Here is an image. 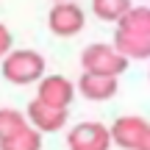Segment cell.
Here are the masks:
<instances>
[{"label": "cell", "instance_id": "cell-1", "mask_svg": "<svg viewBox=\"0 0 150 150\" xmlns=\"http://www.w3.org/2000/svg\"><path fill=\"white\" fill-rule=\"evenodd\" d=\"M45 75V59L36 50H14L3 59V78L17 86L42 81Z\"/></svg>", "mask_w": 150, "mask_h": 150}, {"label": "cell", "instance_id": "cell-2", "mask_svg": "<svg viewBox=\"0 0 150 150\" xmlns=\"http://www.w3.org/2000/svg\"><path fill=\"white\" fill-rule=\"evenodd\" d=\"M81 64H83V72L117 78L120 72H125L128 59H125L114 45H89V47L81 53Z\"/></svg>", "mask_w": 150, "mask_h": 150}, {"label": "cell", "instance_id": "cell-3", "mask_svg": "<svg viewBox=\"0 0 150 150\" xmlns=\"http://www.w3.org/2000/svg\"><path fill=\"white\" fill-rule=\"evenodd\" d=\"M70 150H108L111 147V128L100 122H81L67 136Z\"/></svg>", "mask_w": 150, "mask_h": 150}, {"label": "cell", "instance_id": "cell-4", "mask_svg": "<svg viewBox=\"0 0 150 150\" xmlns=\"http://www.w3.org/2000/svg\"><path fill=\"white\" fill-rule=\"evenodd\" d=\"M83 22L86 17L75 3H56L53 11L47 14V25L56 36H75L83 31Z\"/></svg>", "mask_w": 150, "mask_h": 150}, {"label": "cell", "instance_id": "cell-5", "mask_svg": "<svg viewBox=\"0 0 150 150\" xmlns=\"http://www.w3.org/2000/svg\"><path fill=\"white\" fill-rule=\"evenodd\" d=\"M147 128H150V122H145L142 117H120L111 128V142L120 145L122 150H139Z\"/></svg>", "mask_w": 150, "mask_h": 150}, {"label": "cell", "instance_id": "cell-6", "mask_svg": "<svg viewBox=\"0 0 150 150\" xmlns=\"http://www.w3.org/2000/svg\"><path fill=\"white\" fill-rule=\"evenodd\" d=\"M72 95H75V86L64 75H47V78H42V83H39L36 100L47 103V106H56V108H67L72 103Z\"/></svg>", "mask_w": 150, "mask_h": 150}, {"label": "cell", "instance_id": "cell-7", "mask_svg": "<svg viewBox=\"0 0 150 150\" xmlns=\"http://www.w3.org/2000/svg\"><path fill=\"white\" fill-rule=\"evenodd\" d=\"M28 120L33 122L36 131L53 134V131L64 128L67 108H56V106H47V103H42V100H31V103H28Z\"/></svg>", "mask_w": 150, "mask_h": 150}, {"label": "cell", "instance_id": "cell-8", "mask_svg": "<svg viewBox=\"0 0 150 150\" xmlns=\"http://www.w3.org/2000/svg\"><path fill=\"white\" fill-rule=\"evenodd\" d=\"M78 89L89 100H108L117 95V78H106V75H92L83 72V78L78 81Z\"/></svg>", "mask_w": 150, "mask_h": 150}, {"label": "cell", "instance_id": "cell-9", "mask_svg": "<svg viewBox=\"0 0 150 150\" xmlns=\"http://www.w3.org/2000/svg\"><path fill=\"white\" fill-rule=\"evenodd\" d=\"M114 47L125 56V59H150V36H136V33L117 31L114 36Z\"/></svg>", "mask_w": 150, "mask_h": 150}, {"label": "cell", "instance_id": "cell-10", "mask_svg": "<svg viewBox=\"0 0 150 150\" xmlns=\"http://www.w3.org/2000/svg\"><path fill=\"white\" fill-rule=\"evenodd\" d=\"M117 31L136 33V36H150V6H136L122 20L117 22Z\"/></svg>", "mask_w": 150, "mask_h": 150}, {"label": "cell", "instance_id": "cell-11", "mask_svg": "<svg viewBox=\"0 0 150 150\" xmlns=\"http://www.w3.org/2000/svg\"><path fill=\"white\" fill-rule=\"evenodd\" d=\"M131 8V0H92V11L106 22H120Z\"/></svg>", "mask_w": 150, "mask_h": 150}, {"label": "cell", "instance_id": "cell-12", "mask_svg": "<svg viewBox=\"0 0 150 150\" xmlns=\"http://www.w3.org/2000/svg\"><path fill=\"white\" fill-rule=\"evenodd\" d=\"M0 150H42V134L36 128H25L17 136L0 142Z\"/></svg>", "mask_w": 150, "mask_h": 150}, {"label": "cell", "instance_id": "cell-13", "mask_svg": "<svg viewBox=\"0 0 150 150\" xmlns=\"http://www.w3.org/2000/svg\"><path fill=\"white\" fill-rule=\"evenodd\" d=\"M25 114L14 111V108H0V142L17 136L20 131H25Z\"/></svg>", "mask_w": 150, "mask_h": 150}, {"label": "cell", "instance_id": "cell-14", "mask_svg": "<svg viewBox=\"0 0 150 150\" xmlns=\"http://www.w3.org/2000/svg\"><path fill=\"white\" fill-rule=\"evenodd\" d=\"M8 50H11V33L6 25H0V59L8 56Z\"/></svg>", "mask_w": 150, "mask_h": 150}, {"label": "cell", "instance_id": "cell-15", "mask_svg": "<svg viewBox=\"0 0 150 150\" xmlns=\"http://www.w3.org/2000/svg\"><path fill=\"white\" fill-rule=\"evenodd\" d=\"M139 150H150V128H147V134H145V142H142V147Z\"/></svg>", "mask_w": 150, "mask_h": 150}, {"label": "cell", "instance_id": "cell-16", "mask_svg": "<svg viewBox=\"0 0 150 150\" xmlns=\"http://www.w3.org/2000/svg\"><path fill=\"white\" fill-rule=\"evenodd\" d=\"M56 3H72V0H56Z\"/></svg>", "mask_w": 150, "mask_h": 150}]
</instances>
